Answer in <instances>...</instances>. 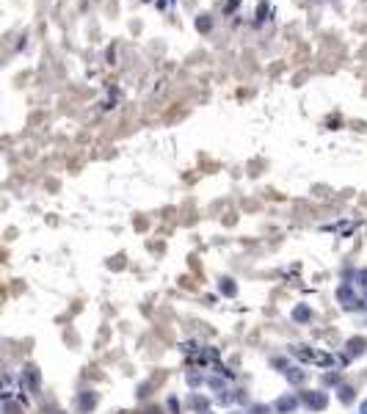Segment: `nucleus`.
Segmentation results:
<instances>
[{"label":"nucleus","instance_id":"obj_1","mask_svg":"<svg viewBox=\"0 0 367 414\" xmlns=\"http://www.w3.org/2000/svg\"><path fill=\"white\" fill-rule=\"evenodd\" d=\"M196 28H202V31H210V19H202V22H196Z\"/></svg>","mask_w":367,"mask_h":414}]
</instances>
